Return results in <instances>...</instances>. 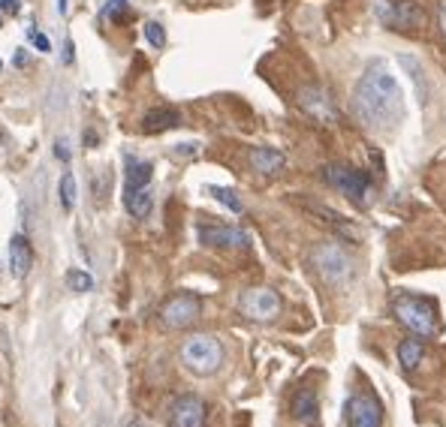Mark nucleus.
I'll return each mask as SVG.
<instances>
[{"label": "nucleus", "instance_id": "30", "mask_svg": "<svg viewBox=\"0 0 446 427\" xmlns=\"http://www.w3.org/2000/svg\"><path fill=\"white\" fill-rule=\"evenodd\" d=\"M58 9H60V13H67V0H58Z\"/></svg>", "mask_w": 446, "mask_h": 427}, {"label": "nucleus", "instance_id": "8", "mask_svg": "<svg viewBox=\"0 0 446 427\" xmlns=\"http://www.w3.org/2000/svg\"><path fill=\"white\" fill-rule=\"evenodd\" d=\"M296 103L311 120H317V124H334V120H338V108H334L332 94L320 85H305L299 90Z\"/></svg>", "mask_w": 446, "mask_h": 427}, {"label": "nucleus", "instance_id": "13", "mask_svg": "<svg viewBox=\"0 0 446 427\" xmlns=\"http://www.w3.org/2000/svg\"><path fill=\"white\" fill-rule=\"evenodd\" d=\"M248 160H250L253 172H259V175H278V172L287 166V157H283V150H278V148H253Z\"/></svg>", "mask_w": 446, "mask_h": 427}, {"label": "nucleus", "instance_id": "28", "mask_svg": "<svg viewBox=\"0 0 446 427\" xmlns=\"http://www.w3.org/2000/svg\"><path fill=\"white\" fill-rule=\"evenodd\" d=\"M178 154H196V145H178Z\"/></svg>", "mask_w": 446, "mask_h": 427}, {"label": "nucleus", "instance_id": "1", "mask_svg": "<svg viewBox=\"0 0 446 427\" xmlns=\"http://www.w3.org/2000/svg\"><path fill=\"white\" fill-rule=\"evenodd\" d=\"M353 115L368 130H392L404 118V94L386 64H371L353 90Z\"/></svg>", "mask_w": 446, "mask_h": 427}, {"label": "nucleus", "instance_id": "31", "mask_svg": "<svg viewBox=\"0 0 446 427\" xmlns=\"http://www.w3.org/2000/svg\"><path fill=\"white\" fill-rule=\"evenodd\" d=\"M0 69H4V64H0Z\"/></svg>", "mask_w": 446, "mask_h": 427}, {"label": "nucleus", "instance_id": "23", "mask_svg": "<svg viewBox=\"0 0 446 427\" xmlns=\"http://www.w3.org/2000/svg\"><path fill=\"white\" fill-rule=\"evenodd\" d=\"M127 13H130L127 0H109V4L100 9V15H103V18H115V22H121V15H127Z\"/></svg>", "mask_w": 446, "mask_h": 427}, {"label": "nucleus", "instance_id": "15", "mask_svg": "<svg viewBox=\"0 0 446 427\" xmlns=\"http://www.w3.org/2000/svg\"><path fill=\"white\" fill-rule=\"evenodd\" d=\"M151 175H154V166L145 160H133L127 157V172H124V190H142L151 184Z\"/></svg>", "mask_w": 446, "mask_h": 427}, {"label": "nucleus", "instance_id": "19", "mask_svg": "<svg viewBox=\"0 0 446 427\" xmlns=\"http://www.w3.org/2000/svg\"><path fill=\"white\" fill-rule=\"evenodd\" d=\"M67 286L73 289V292L82 295V292H90V289H94V277H90V274H85V271H79V268H73V271L67 274Z\"/></svg>", "mask_w": 446, "mask_h": 427}, {"label": "nucleus", "instance_id": "18", "mask_svg": "<svg viewBox=\"0 0 446 427\" xmlns=\"http://www.w3.org/2000/svg\"><path fill=\"white\" fill-rule=\"evenodd\" d=\"M422 355H425L422 340H401L398 343V364L404 370H417L422 364Z\"/></svg>", "mask_w": 446, "mask_h": 427}, {"label": "nucleus", "instance_id": "5", "mask_svg": "<svg viewBox=\"0 0 446 427\" xmlns=\"http://www.w3.org/2000/svg\"><path fill=\"white\" fill-rule=\"evenodd\" d=\"M311 265L317 268V274L329 283V286H341V283H347L353 274V262L347 256V250L332 244V241L317 244V247L311 250Z\"/></svg>", "mask_w": 446, "mask_h": 427}, {"label": "nucleus", "instance_id": "12", "mask_svg": "<svg viewBox=\"0 0 446 427\" xmlns=\"http://www.w3.org/2000/svg\"><path fill=\"white\" fill-rule=\"evenodd\" d=\"M175 127H181V115L169 106L151 108L142 118V133H166V130H175Z\"/></svg>", "mask_w": 446, "mask_h": 427}, {"label": "nucleus", "instance_id": "29", "mask_svg": "<svg viewBox=\"0 0 446 427\" xmlns=\"http://www.w3.org/2000/svg\"><path fill=\"white\" fill-rule=\"evenodd\" d=\"M124 427H145V424H142V421H139V419H130V421H127V424H124Z\"/></svg>", "mask_w": 446, "mask_h": 427}, {"label": "nucleus", "instance_id": "21", "mask_svg": "<svg viewBox=\"0 0 446 427\" xmlns=\"http://www.w3.org/2000/svg\"><path fill=\"white\" fill-rule=\"evenodd\" d=\"M60 205H64L67 211L76 205V178L69 175V172L60 178Z\"/></svg>", "mask_w": 446, "mask_h": 427}, {"label": "nucleus", "instance_id": "10", "mask_svg": "<svg viewBox=\"0 0 446 427\" xmlns=\"http://www.w3.org/2000/svg\"><path fill=\"white\" fill-rule=\"evenodd\" d=\"M169 427H205V403L196 394H181L172 400Z\"/></svg>", "mask_w": 446, "mask_h": 427}, {"label": "nucleus", "instance_id": "3", "mask_svg": "<svg viewBox=\"0 0 446 427\" xmlns=\"http://www.w3.org/2000/svg\"><path fill=\"white\" fill-rule=\"evenodd\" d=\"M392 310H395V319L407 331L417 334V337H434L438 334V316H434V307L428 301L413 298V295H398Z\"/></svg>", "mask_w": 446, "mask_h": 427}, {"label": "nucleus", "instance_id": "7", "mask_svg": "<svg viewBox=\"0 0 446 427\" xmlns=\"http://www.w3.org/2000/svg\"><path fill=\"white\" fill-rule=\"evenodd\" d=\"M238 310L241 316H248L253 322H271L281 316V295L275 289H248L245 295L238 298Z\"/></svg>", "mask_w": 446, "mask_h": 427}, {"label": "nucleus", "instance_id": "9", "mask_svg": "<svg viewBox=\"0 0 446 427\" xmlns=\"http://www.w3.org/2000/svg\"><path fill=\"white\" fill-rule=\"evenodd\" d=\"M350 427H383V406L374 394H353L347 400Z\"/></svg>", "mask_w": 446, "mask_h": 427}, {"label": "nucleus", "instance_id": "11", "mask_svg": "<svg viewBox=\"0 0 446 427\" xmlns=\"http://www.w3.org/2000/svg\"><path fill=\"white\" fill-rule=\"evenodd\" d=\"M199 241L205 244V247H223V250H241L250 244L248 232H241L236 226H202Z\"/></svg>", "mask_w": 446, "mask_h": 427}, {"label": "nucleus", "instance_id": "22", "mask_svg": "<svg viewBox=\"0 0 446 427\" xmlns=\"http://www.w3.org/2000/svg\"><path fill=\"white\" fill-rule=\"evenodd\" d=\"M142 34H145V39H148V46H151V48H163V46H166L163 24H157V22H145V27H142Z\"/></svg>", "mask_w": 446, "mask_h": 427}, {"label": "nucleus", "instance_id": "25", "mask_svg": "<svg viewBox=\"0 0 446 427\" xmlns=\"http://www.w3.org/2000/svg\"><path fill=\"white\" fill-rule=\"evenodd\" d=\"M27 60H30V57L25 55V48H18V52H15V66H25Z\"/></svg>", "mask_w": 446, "mask_h": 427}, {"label": "nucleus", "instance_id": "27", "mask_svg": "<svg viewBox=\"0 0 446 427\" xmlns=\"http://www.w3.org/2000/svg\"><path fill=\"white\" fill-rule=\"evenodd\" d=\"M55 157H58V160H69V154H67V148H64V145H58V148H55Z\"/></svg>", "mask_w": 446, "mask_h": 427}, {"label": "nucleus", "instance_id": "17", "mask_svg": "<svg viewBox=\"0 0 446 427\" xmlns=\"http://www.w3.org/2000/svg\"><path fill=\"white\" fill-rule=\"evenodd\" d=\"M320 412V403H317V394H313L311 388H302L296 398H292V419L302 421V424H311L313 419H317Z\"/></svg>", "mask_w": 446, "mask_h": 427}, {"label": "nucleus", "instance_id": "2", "mask_svg": "<svg viewBox=\"0 0 446 427\" xmlns=\"http://www.w3.org/2000/svg\"><path fill=\"white\" fill-rule=\"evenodd\" d=\"M178 361L194 376H215L223 368V343L215 334H190L178 349Z\"/></svg>", "mask_w": 446, "mask_h": 427}, {"label": "nucleus", "instance_id": "6", "mask_svg": "<svg viewBox=\"0 0 446 427\" xmlns=\"http://www.w3.org/2000/svg\"><path fill=\"white\" fill-rule=\"evenodd\" d=\"M202 313V304L194 292H178L172 295V298L160 307V322H163V328L169 331H181L187 328V325H194Z\"/></svg>", "mask_w": 446, "mask_h": 427}, {"label": "nucleus", "instance_id": "4", "mask_svg": "<svg viewBox=\"0 0 446 427\" xmlns=\"http://www.w3.org/2000/svg\"><path fill=\"white\" fill-rule=\"evenodd\" d=\"M323 181L338 192H344L347 199H353L356 205H368L371 178L362 169H353L347 162H329V166H323Z\"/></svg>", "mask_w": 446, "mask_h": 427}, {"label": "nucleus", "instance_id": "14", "mask_svg": "<svg viewBox=\"0 0 446 427\" xmlns=\"http://www.w3.org/2000/svg\"><path fill=\"white\" fill-rule=\"evenodd\" d=\"M9 265H13L15 277H27L30 265H34V253H30V241L25 235H15L9 241Z\"/></svg>", "mask_w": 446, "mask_h": 427}, {"label": "nucleus", "instance_id": "24", "mask_svg": "<svg viewBox=\"0 0 446 427\" xmlns=\"http://www.w3.org/2000/svg\"><path fill=\"white\" fill-rule=\"evenodd\" d=\"M30 39H34V46L39 48V52H52V43H48V36L36 34V30H30Z\"/></svg>", "mask_w": 446, "mask_h": 427}, {"label": "nucleus", "instance_id": "26", "mask_svg": "<svg viewBox=\"0 0 446 427\" xmlns=\"http://www.w3.org/2000/svg\"><path fill=\"white\" fill-rule=\"evenodd\" d=\"M440 30H443V36H446V0H440Z\"/></svg>", "mask_w": 446, "mask_h": 427}, {"label": "nucleus", "instance_id": "20", "mask_svg": "<svg viewBox=\"0 0 446 427\" xmlns=\"http://www.w3.org/2000/svg\"><path fill=\"white\" fill-rule=\"evenodd\" d=\"M211 196H215L220 205H227L232 214H241L245 211V205H241V199H236V192L227 190V187H211Z\"/></svg>", "mask_w": 446, "mask_h": 427}, {"label": "nucleus", "instance_id": "16", "mask_svg": "<svg viewBox=\"0 0 446 427\" xmlns=\"http://www.w3.org/2000/svg\"><path fill=\"white\" fill-rule=\"evenodd\" d=\"M124 208L130 217H136V220H145L151 208H154V196H151V190L148 187H142V190H124Z\"/></svg>", "mask_w": 446, "mask_h": 427}]
</instances>
